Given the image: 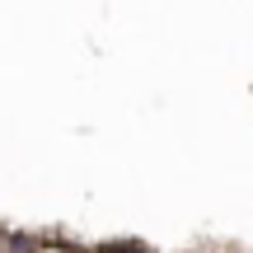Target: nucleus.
Returning a JSON list of instances; mask_svg holds the SVG:
<instances>
[{"mask_svg": "<svg viewBox=\"0 0 253 253\" xmlns=\"http://www.w3.org/2000/svg\"><path fill=\"white\" fill-rule=\"evenodd\" d=\"M99 253H145L141 244H108V249H99Z\"/></svg>", "mask_w": 253, "mask_h": 253, "instance_id": "obj_1", "label": "nucleus"}, {"mask_svg": "<svg viewBox=\"0 0 253 253\" xmlns=\"http://www.w3.org/2000/svg\"><path fill=\"white\" fill-rule=\"evenodd\" d=\"M5 244H9V239H5V235H0V253H5Z\"/></svg>", "mask_w": 253, "mask_h": 253, "instance_id": "obj_2", "label": "nucleus"}]
</instances>
